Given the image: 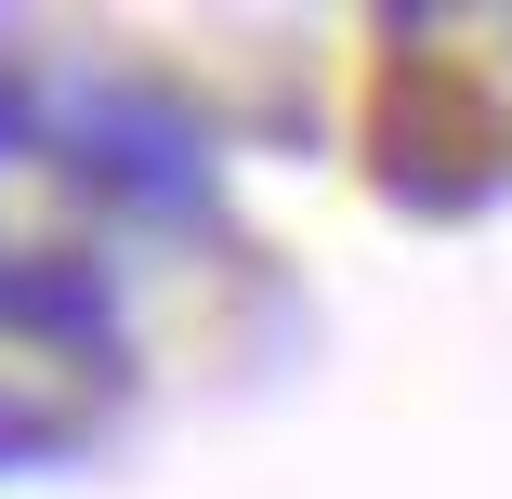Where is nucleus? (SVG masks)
<instances>
[{"instance_id":"1","label":"nucleus","mask_w":512,"mask_h":499,"mask_svg":"<svg viewBox=\"0 0 512 499\" xmlns=\"http://www.w3.org/2000/svg\"><path fill=\"white\" fill-rule=\"evenodd\" d=\"M79 171L119 184V197H145V211H184V197L211 184V158H197L184 119H158V106H106V119H92V145H79Z\"/></svg>"}]
</instances>
